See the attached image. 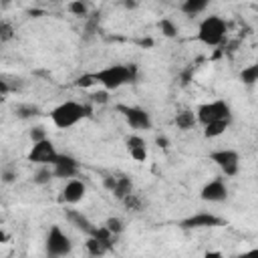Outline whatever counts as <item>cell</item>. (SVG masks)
<instances>
[{"instance_id": "6da1fadb", "label": "cell", "mask_w": 258, "mask_h": 258, "mask_svg": "<svg viewBox=\"0 0 258 258\" xmlns=\"http://www.w3.org/2000/svg\"><path fill=\"white\" fill-rule=\"evenodd\" d=\"M91 75H93L95 83H99L105 91H115L127 83H135L137 67L135 64H109V67L99 69Z\"/></svg>"}, {"instance_id": "7a4b0ae2", "label": "cell", "mask_w": 258, "mask_h": 258, "mask_svg": "<svg viewBox=\"0 0 258 258\" xmlns=\"http://www.w3.org/2000/svg\"><path fill=\"white\" fill-rule=\"evenodd\" d=\"M91 113H93V107L91 105L77 103V101H64V103L56 105L50 111V121L58 129H69V127L77 125L79 121H83L85 117H89Z\"/></svg>"}, {"instance_id": "3957f363", "label": "cell", "mask_w": 258, "mask_h": 258, "mask_svg": "<svg viewBox=\"0 0 258 258\" xmlns=\"http://www.w3.org/2000/svg\"><path fill=\"white\" fill-rule=\"evenodd\" d=\"M226 32H228L226 20L218 14H210L198 26V40L206 46H218V44H222Z\"/></svg>"}, {"instance_id": "277c9868", "label": "cell", "mask_w": 258, "mask_h": 258, "mask_svg": "<svg viewBox=\"0 0 258 258\" xmlns=\"http://www.w3.org/2000/svg\"><path fill=\"white\" fill-rule=\"evenodd\" d=\"M73 250L71 238L60 230V226H50L46 240H44V252L46 258H64Z\"/></svg>"}, {"instance_id": "5b68a950", "label": "cell", "mask_w": 258, "mask_h": 258, "mask_svg": "<svg viewBox=\"0 0 258 258\" xmlns=\"http://www.w3.org/2000/svg\"><path fill=\"white\" fill-rule=\"evenodd\" d=\"M196 117H198V123H202V125L206 127V125L216 123V121L232 119V111H230V105H228L226 101L216 99V101L198 105V109H196Z\"/></svg>"}, {"instance_id": "8992f818", "label": "cell", "mask_w": 258, "mask_h": 258, "mask_svg": "<svg viewBox=\"0 0 258 258\" xmlns=\"http://www.w3.org/2000/svg\"><path fill=\"white\" fill-rule=\"evenodd\" d=\"M117 111L125 117V121L129 123L131 129L147 131V129H151V125H153L151 115H149L143 107H135V105H117Z\"/></svg>"}, {"instance_id": "52a82bcc", "label": "cell", "mask_w": 258, "mask_h": 258, "mask_svg": "<svg viewBox=\"0 0 258 258\" xmlns=\"http://www.w3.org/2000/svg\"><path fill=\"white\" fill-rule=\"evenodd\" d=\"M210 159L222 169L226 177H234L240 169V155L234 149H218L210 153Z\"/></svg>"}, {"instance_id": "ba28073f", "label": "cell", "mask_w": 258, "mask_h": 258, "mask_svg": "<svg viewBox=\"0 0 258 258\" xmlns=\"http://www.w3.org/2000/svg\"><path fill=\"white\" fill-rule=\"evenodd\" d=\"M58 155L60 153L54 149L52 141L50 139H44V141L32 143V149L28 151V161H32L36 165H52L58 159Z\"/></svg>"}, {"instance_id": "9c48e42d", "label": "cell", "mask_w": 258, "mask_h": 258, "mask_svg": "<svg viewBox=\"0 0 258 258\" xmlns=\"http://www.w3.org/2000/svg\"><path fill=\"white\" fill-rule=\"evenodd\" d=\"M200 198L204 202H210V204H220V202H226L228 200V185L222 177H216L212 181H208L202 191H200Z\"/></svg>"}, {"instance_id": "30bf717a", "label": "cell", "mask_w": 258, "mask_h": 258, "mask_svg": "<svg viewBox=\"0 0 258 258\" xmlns=\"http://www.w3.org/2000/svg\"><path fill=\"white\" fill-rule=\"evenodd\" d=\"M85 194H87V185H85V181L75 177V179H69V181L64 183V187L60 189L58 202H60V204H69V206H73V204H79V202L85 198Z\"/></svg>"}, {"instance_id": "8fae6325", "label": "cell", "mask_w": 258, "mask_h": 258, "mask_svg": "<svg viewBox=\"0 0 258 258\" xmlns=\"http://www.w3.org/2000/svg\"><path fill=\"white\" fill-rule=\"evenodd\" d=\"M105 187L117 198V200H125L129 194H133V181L127 175H107L103 179Z\"/></svg>"}, {"instance_id": "7c38bea8", "label": "cell", "mask_w": 258, "mask_h": 258, "mask_svg": "<svg viewBox=\"0 0 258 258\" xmlns=\"http://www.w3.org/2000/svg\"><path fill=\"white\" fill-rule=\"evenodd\" d=\"M52 173H54V177H62L67 181L69 179H75L77 173H79V163H77L75 157L60 153L58 159L52 163Z\"/></svg>"}, {"instance_id": "4fadbf2b", "label": "cell", "mask_w": 258, "mask_h": 258, "mask_svg": "<svg viewBox=\"0 0 258 258\" xmlns=\"http://www.w3.org/2000/svg\"><path fill=\"white\" fill-rule=\"evenodd\" d=\"M179 226L183 230H194V228H216V226H222V218L210 214V212H200V214H194L185 220L179 222Z\"/></svg>"}, {"instance_id": "5bb4252c", "label": "cell", "mask_w": 258, "mask_h": 258, "mask_svg": "<svg viewBox=\"0 0 258 258\" xmlns=\"http://www.w3.org/2000/svg\"><path fill=\"white\" fill-rule=\"evenodd\" d=\"M64 218H67V222H69L73 228H77L79 232H83V234H87V236H91L93 230L97 228V226L91 224V220H89L81 210H67V212H64Z\"/></svg>"}, {"instance_id": "9a60e30c", "label": "cell", "mask_w": 258, "mask_h": 258, "mask_svg": "<svg viewBox=\"0 0 258 258\" xmlns=\"http://www.w3.org/2000/svg\"><path fill=\"white\" fill-rule=\"evenodd\" d=\"M127 151L135 161H145L147 159V143L141 135H129L127 137Z\"/></svg>"}, {"instance_id": "2e32d148", "label": "cell", "mask_w": 258, "mask_h": 258, "mask_svg": "<svg viewBox=\"0 0 258 258\" xmlns=\"http://www.w3.org/2000/svg\"><path fill=\"white\" fill-rule=\"evenodd\" d=\"M173 123H175V127H177V129H181V131H187V129H191V127L198 123V117H196V113H194V111H189V109H183V111H179V113L175 115Z\"/></svg>"}, {"instance_id": "e0dca14e", "label": "cell", "mask_w": 258, "mask_h": 258, "mask_svg": "<svg viewBox=\"0 0 258 258\" xmlns=\"http://www.w3.org/2000/svg\"><path fill=\"white\" fill-rule=\"evenodd\" d=\"M232 119H224V121H216V123H210L204 127V137L208 139H214V137H220L228 127H230Z\"/></svg>"}, {"instance_id": "ac0fdd59", "label": "cell", "mask_w": 258, "mask_h": 258, "mask_svg": "<svg viewBox=\"0 0 258 258\" xmlns=\"http://www.w3.org/2000/svg\"><path fill=\"white\" fill-rule=\"evenodd\" d=\"M85 248H87L89 256H93V258H101V256H103L107 250H111L107 244H103L101 240H97V238H93V236H89V238H87Z\"/></svg>"}, {"instance_id": "d6986e66", "label": "cell", "mask_w": 258, "mask_h": 258, "mask_svg": "<svg viewBox=\"0 0 258 258\" xmlns=\"http://www.w3.org/2000/svg\"><path fill=\"white\" fill-rule=\"evenodd\" d=\"M14 113H16V117H18V119L26 121V119L38 117V115H40V109H38L36 105H32V103H20V105H16V107H14Z\"/></svg>"}, {"instance_id": "ffe728a7", "label": "cell", "mask_w": 258, "mask_h": 258, "mask_svg": "<svg viewBox=\"0 0 258 258\" xmlns=\"http://www.w3.org/2000/svg\"><path fill=\"white\" fill-rule=\"evenodd\" d=\"M181 12L187 14V16H196L200 12H204L208 8V0H185L181 6Z\"/></svg>"}, {"instance_id": "44dd1931", "label": "cell", "mask_w": 258, "mask_h": 258, "mask_svg": "<svg viewBox=\"0 0 258 258\" xmlns=\"http://www.w3.org/2000/svg\"><path fill=\"white\" fill-rule=\"evenodd\" d=\"M52 177H54L52 165H38V169H36L34 175H32V181H34L36 185H46Z\"/></svg>"}, {"instance_id": "7402d4cb", "label": "cell", "mask_w": 258, "mask_h": 258, "mask_svg": "<svg viewBox=\"0 0 258 258\" xmlns=\"http://www.w3.org/2000/svg\"><path fill=\"white\" fill-rule=\"evenodd\" d=\"M240 81L244 83V85H256L258 83V62H254V64H250V67H246V69H242L240 71Z\"/></svg>"}, {"instance_id": "603a6c76", "label": "cell", "mask_w": 258, "mask_h": 258, "mask_svg": "<svg viewBox=\"0 0 258 258\" xmlns=\"http://www.w3.org/2000/svg\"><path fill=\"white\" fill-rule=\"evenodd\" d=\"M157 26H159L161 34H163V36H167V38H173V36L177 34V26H175V22H173L171 18H161Z\"/></svg>"}, {"instance_id": "cb8c5ba5", "label": "cell", "mask_w": 258, "mask_h": 258, "mask_svg": "<svg viewBox=\"0 0 258 258\" xmlns=\"http://www.w3.org/2000/svg\"><path fill=\"white\" fill-rule=\"evenodd\" d=\"M67 8H69V12L75 14V16H87V12H89L87 2H81V0H77V2H69Z\"/></svg>"}, {"instance_id": "d4e9b609", "label": "cell", "mask_w": 258, "mask_h": 258, "mask_svg": "<svg viewBox=\"0 0 258 258\" xmlns=\"http://www.w3.org/2000/svg\"><path fill=\"white\" fill-rule=\"evenodd\" d=\"M123 204H125L129 210H133V212H139V210L143 208V202H141V198H139L137 194H129V196L123 200Z\"/></svg>"}, {"instance_id": "484cf974", "label": "cell", "mask_w": 258, "mask_h": 258, "mask_svg": "<svg viewBox=\"0 0 258 258\" xmlns=\"http://www.w3.org/2000/svg\"><path fill=\"white\" fill-rule=\"evenodd\" d=\"M105 228H107L113 236H119V234L123 232V222H121L119 218H109V220L105 222Z\"/></svg>"}, {"instance_id": "4316f807", "label": "cell", "mask_w": 258, "mask_h": 258, "mask_svg": "<svg viewBox=\"0 0 258 258\" xmlns=\"http://www.w3.org/2000/svg\"><path fill=\"white\" fill-rule=\"evenodd\" d=\"M30 141L32 143H38V141H44V139H48L46 137V131H44V127H40V125H34L32 129H30Z\"/></svg>"}, {"instance_id": "83f0119b", "label": "cell", "mask_w": 258, "mask_h": 258, "mask_svg": "<svg viewBox=\"0 0 258 258\" xmlns=\"http://www.w3.org/2000/svg\"><path fill=\"white\" fill-rule=\"evenodd\" d=\"M12 36H14V28L10 26V22L2 20V22H0V40L6 42V40H10Z\"/></svg>"}, {"instance_id": "f1b7e54d", "label": "cell", "mask_w": 258, "mask_h": 258, "mask_svg": "<svg viewBox=\"0 0 258 258\" xmlns=\"http://www.w3.org/2000/svg\"><path fill=\"white\" fill-rule=\"evenodd\" d=\"M91 103H97V105H105L107 101H109V91H105V89H101V91H95V93H91Z\"/></svg>"}, {"instance_id": "f546056e", "label": "cell", "mask_w": 258, "mask_h": 258, "mask_svg": "<svg viewBox=\"0 0 258 258\" xmlns=\"http://www.w3.org/2000/svg\"><path fill=\"white\" fill-rule=\"evenodd\" d=\"M93 83H95L93 75H83V77H79V81H77V85H79V87H91Z\"/></svg>"}, {"instance_id": "4dcf8cb0", "label": "cell", "mask_w": 258, "mask_h": 258, "mask_svg": "<svg viewBox=\"0 0 258 258\" xmlns=\"http://www.w3.org/2000/svg\"><path fill=\"white\" fill-rule=\"evenodd\" d=\"M238 258H258V248H250V250L242 252Z\"/></svg>"}, {"instance_id": "1f68e13d", "label": "cell", "mask_w": 258, "mask_h": 258, "mask_svg": "<svg viewBox=\"0 0 258 258\" xmlns=\"http://www.w3.org/2000/svg\"><path fill=\"white\" fill-rule=\"evenodd\" d=\"M189 81H191V69H187V71H185V73L181 75V85L185 87V85H187Z\"/></svg>"}, {"instance_id": "d6a6232c", "label": "cell", "mask_w": 258, "mask_h": 258, "mask_svg": "<svg viewBox=\"0 0 258 258\" xmlns=\"http://www.w3.org/2000/svg\"><path fill=\"white\" fill-rule=\"evenodd\" d=\"M204 258H224V254H222V252H218V250H210V252H206V254H204Z\"/></svg>"}, {"instance_id": "836d02e7", "label": "cell", "mask_w": 258, "mask_h": 258, "mask_svg": "<svg viewBox=\"0 0 258 258\" xmlns=\"http://www.w3.org/2000/svg\"><path fill=\"white\" fill-rule=\"evenodd\" d=\"M14 177H16L14 173H10V171H4V177H2V179H4V183H10Z\"/></svg>"}, {"instance_id": "e575fe53", "label": "cell", "mask_w": 258, "mask_h": 258, "mask_svg": "<svg viewBox=\"0 0 258 258\" xmlns=\"http://www.w3.org/2000/svg\"><path fill=\"white\" fill-rule=\"evenodd\" d=\"M157 145L159 147H167V139L165 137H157Z\"/></svg>"}, {"instance_id": "d590c367", "label": "cell", "mask_w": 258, "mask_h": 258, "mask_svg": "<svg viewBox=\"0 0 258 258\" xmlns=\"http://www.w3.org/2000/svg\"><path fill=\"white\" fill-rule=\"evenodd\" d=\"M123 6H125V8H135V6H137V4H135V2H125V4H123Z\"/></svg>"}, {"instance_id": "8d00e7d4", "label": "cell", "mask_w": 258, "mask_h": 258, "mask_svg": "<svg viewBox=\"0 0 258 258\" xmlns=\"http://www.w3.org/2000/svg\"><path fill=\"white\" fill-rule=\"evenodd\" d=\"M256 62H258V60H256Z\"/></svg>"}]
</instances>
